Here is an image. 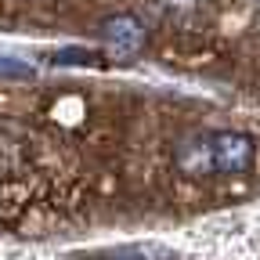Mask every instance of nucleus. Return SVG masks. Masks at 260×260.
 <instances>
[{"label":"nucleus","mask_w":260,"mask_h":260,"mask_svg":"<svg viewBox=\"0 0 260 260\" xmlns=\"http://www.w3.org/2000/svg\"><path fill=\"white\" fill-rule=\"evenodd\" d=\"M253 159H256V145H253V138L239 134V130H210V134H195L174 155L177 170L188 181L249 174Z\"/></svg>","instance_id":"nucleus-1"},{"label":"nucleus","mask_w":260,"mask_h":260,"mask_svg":"<svg viewBox=\"0 0 260 260\" xmlns=\"http://www.w3.org/2000/svg\"><path fill=\"white\" fill-rule=\"evenodd\" d=\"M102 40L109 44V51L116 58H130V54H138L141 44H145V29L130 18V15H119V18H109L102 25Z\"/></svg>","instance_id":"nucleus-2"},{"label":"nucleus","mask_w":260,"mask_h":260,"mask_svg":"<svg viewBox=\"0 0 260 260\" xmlns=\"http://www.w3.org/2000/svg\"><path fill=\"white\" fill-rule=\"evenodd\" d=\"M94 260H177V256L162 246H123V249L98 253Z\"/></svg>","instance_id":"nucleus-3"},{"label":"nucleus","mask_w":260,"mask_h":260,"mask_svg":"<svg viewBox=\"0 0 260 260\" xmlns=\"http://www.w3.org/2000/svg\"><path fill=\"white\" fill-rule=\"evenodd\" d=\"M0 76H18V80H25V76H32V69H29V65H22V61H0Z\"/></svg>","instance_id":"nucleus-4"}]
</instances>
